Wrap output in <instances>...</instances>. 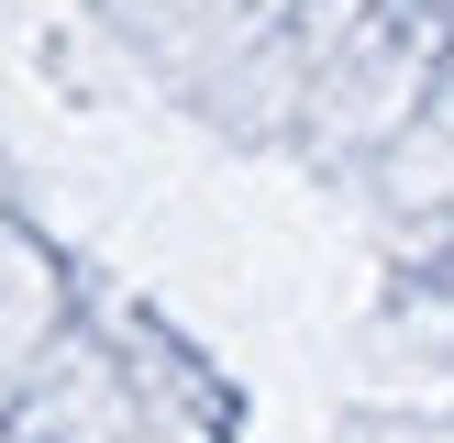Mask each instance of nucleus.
Returning a JSON list of instances; mask_svg holds the SVG:
<instances>
[]
</instances>
